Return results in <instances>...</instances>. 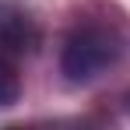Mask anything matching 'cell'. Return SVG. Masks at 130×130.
I'll return each mask as SVG.
<instances>
[{"mask_svg":"<svg viewBox=\"0 0 130 130\" xmlns=\"http://www.w3.org/2000/svg\"><path fill=\"white\" fill-rule=\"evenodd\" d=\"M130 53V25L109 7L77 14L60 49V70L70 85H91L116 70Z\"/></svg>","mask_w":130,"mask_h":130,"instance_id":"obj_1","label":"cell"},{"mask_svg":"<svg viewBox=\"0 0 130 130\" xmlns=\"http://www.w3.org/2000/svg\"><path fill=\"white\" fill-rule=\"evenodd\" d=\"M39 46L35 18L14 0H0V49L7 53H32Z\"/></svg>","mask_w":130,"mask_h":130,"instance_id":"obj_2","label":"cell"},{"mask_svg":"<svg viewBox=\"0 0 130 130\" xmlns=\"http://www.w3.org/2000/svg\"><path fill=\"white\" fill-rule=\"evenodd\" d=\"M18 99H21V74L7 56V49H0V109L14 106Z\"/></svg>","mask_w":130,"mask_h":130,"instance_id":"obj_3","label":"cell"}]
</instances>
